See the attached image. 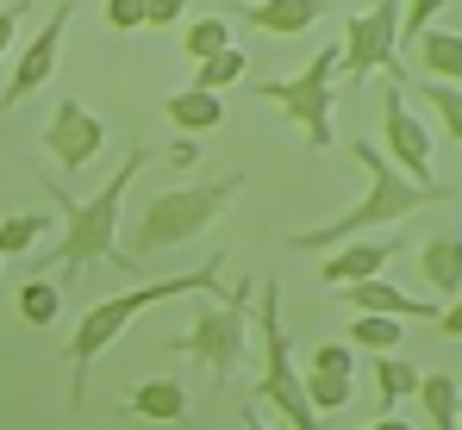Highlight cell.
<instances>
[{
    "instance_id": "10",
    "label": "cell",
    "mask_w": 462,
    "mask_h": 430,
    "mask_svg": "<svg viewBox=\"0 0 462 430\" xmlns=\"http://www.w3.org/2000/svg\"><path fill=\"white\" fill-rule=\"evenodd\" d=\"M382 132H387V162H393L406 181H431V132H425V125H419V113L400 100V81H387Z\"/></svg>"
},
{
    "instance_id": "14",
    "label": "cell",
    "mask_w": 462,
    "mask_h": 430,
    "mask_svg": "<svg viewBox=\"0 0 462 430\" xmlns=\"http://www.w3.org/2000/svg\"><path fill=\"white\" fill-rule=\"evenodd\" d=\"M319 19H325V0H256V6H244V25L269 32V38H300Z\"/></svg>"
},
{
    "instance_id": "9",
    "label": "cell",
    "mask_w": 462,
    "mask_h": 430,
    "mask_svg": "<svg viewBox=\"0 0 462 430\" xmlns=\"http://www.w3.org/2000/svg\"><path fill=\"white\" fill-rule=\"evenodd\" d=\"M69 19H76V6H69V0H57V6H51V25H44V32H32V44L19 50L13 81L0 87V106L32 100V94H38V87L57 75V63H63V38H69Z\"/></svg>"
},
{
    "instance_id": "23",
    "label": "cell",
    "mask_w": 462,
    "mask_h": 430,
    "mask_svg": "<svg viewBox=\"0 0 462 430\" xmlns=\"http://www.w3.org/2000/svg\"><path fill=\"white\" fill-rule=\"evenodd\" d=\"M19 318H25V325H57V318H63V287L32 275V281L19 287Z\"/></svg>"
},
{
    "instance_id": "18",
    "label": "cell",
    "mask_w": 462,
    "mask_h": 430,
    "mask_svg": "<svg viewBox=\"0 0 462 430\" xmlns=\"http://www.w3.org/2000/svg\"><path fill=\"white\" fill-rule=\"evenodd\" d=\"M419 63H425L431 81L462 87V32H425V38H419Z\"/></svg>"
},
{
    "instance_id": "5",
    "label": "cell",
    "mask_w": 462,
    "mask_h": 430,
    "mask_svg": "<svg viewBox=\"0 0 462 430\" xmlns=\"http://www.w3.org/2000/svg\"><path fill=\"white\" fill-rule=\"evenodd\" d=\"M256 337H263V380L250 393V406H275L288 430H325L307 399V380L294 368V331L282 325V281H256Z\"/></svg>"
},
{
    "instance_id": "24",
    "label": "cell",
    "mask_w": 462,
    "mask_h": 430,
    "mask_svg": "<svg viewBox=\"0 0 462 430\" xmlns=\"http://www.w3.org/2000/svg\"><path fill=\"white\" fill-rule=\"evenodd\" d=\"M419 94H425V106L438 113V125H444V138L462 143V87H450V81H412Z\"/></svg>"
},
{
    "instance_id": "31",
    "label": "cell",
    "mask_w": 462,
    "mask_h": 430,
    "mask_svg": "<svg viewBox=\"0 0 462 430\" xmlns=\"http://www.w3.org/2000/svg\"><path fill=\"white\" fill-rule=\"evenodd\" d=\"M32 6H38V0H6V6H0V57L13 50V32L25 25V13H32Z\"/></svg>"
},
{
    "instance_id": "19",
    "label": "cell",
    "mask_w": 462,
    "mask_h": 430,
    "mask_svg": "<svg viewBox=\"0 0 462 430\" xmlns=\"http://www.w3.org/2000/svg\"><path fill=\"white\" fill-rule=\"evenodd\" d=\"M419 387H425V374H419L412 361L400 356V350L375 361V399H382V412H393V406H400L406 393H419Z\"/></svg>"
},
{
    "instance_id": "12",
    "label": "cell",
    "mask_w": 462,
    "mask_h": 430,
    "mask_svg": "<svg viewBox=\"0 0 462 430\" xmlns=\"http://www.w3.org/2000/svg\"><path fill=\"white\" fill-rule=\"evenodd\" d=\"M350 312H382L400 325H438V299H419V293H400L393 281H356L350 287Z\"/></svg>"
},
{
    "instance_id": "36",
    "label": "cell",
    "mask_w": 462,
    "mask_h": 430,
    "mask_svg": "<svg viewBox=\"0 0 462 430\" xmlns=\"http://www.w3.org/2000/svg\"><path fill=\"white\" fill-rule=\"evenodd\" d=\"M369 430H412V425H406V418H375Z\"/></svg>"
},
{
    "instance_id": "35",
    "label": "cell",
    "mask_w": 462,
    "mask_h": 430,
    "mask_svg": "<svg viewBox=\"0 0 462 430\" xmlns=\"http://www.w3.org/2000/svg\"><path fill=\"white\" fill-rule=\"evenodd\" d=\"M244 430H288V425H269V418H263L256 406H244Z\"/></svg>"
},
{
    "instance_id": "21",
    "label": "cell",
    "mask_w": 462,
    "mask_h": 430,
    "mask_svg": "<svg viewBox=\"0 0 462 430\" xmlns=\"http://www.w3.org/2000/svg\"><path fill=\"white\" fill-rule=\"evenodd\" d=\"M181 50H188L194 63H213V57H226V50H231V19H219V13H200V19L181 32Z\"/></svg>"
},
{
    "instance_id": "22",
    "label": "cell",
    "mask_w": 462,
    "mask_h": 430,
    "mask_svg": "<svg viewBox=\"0 0 462 430\" xmlns=\"http://www.w3.org/2000/svg\"><path fill=\"white\" fill-rule=\"evenodd\" d=\"M350 343H356V350H375V356H393V350H400V318L350 312Z\"/></svg>"
},
{
    "instance_id": "28",
    "label": "cell",
    "mask_w": 462,
    "mask_h": 430,
    "mask_svg": "<svg viewBox=\"0 0 462 430\" xmlns=\"http://www.w3.org/2000/svg\"><path fill=\"white\" fill-rule=\"evenodd\" d=\"M444 6H450V0H406V13H400V44H406V38H425Z\"/></svg>"
},
{
    "instance_id": "27",
    "label": "cell",
    "mask_w": 462,
    "mask_h": 430,
    "mask_svg": "<svg viewBox=\"0 0 462 430\" xmlns=\"http://www.w3.org/2000/svg\"><path fill=\"white\" fill-rule=\"evenodd\" d=\"M307 399H312L319 418L325 412H344L350 406V374H307Z\"/></svg>"
},
{
    "instance_id": "8",
    "label": "cell",
    "mask_w": 462,
    "mask_h": 430,
    "mask_svg": "<svg viewBox=\"0 0 462 430\" xmlns=\"http://www.w3.org/2000/svg\"><path fill=\"white\" fill-rule=\"evenodd\" d=\"M400 13H406V0H375L369 13H350V25H344L337 87H350V94H356L369 75L406 81V63H400Z\"/></svg>"
},
{
    "instance_id": "1",
    "label": "cell",
    "mask_w": 462,
    "mask_h": 430,
    "mask_svg": "<svg viewBox=\"0 0 462 430\" xmlns=\"http://www.w3.org/2000/svg\"><path fill=\"white\" fill-rule=\"evenodd\" d=\"M219 275H226V262H219V256H207V262H200V269H188V275H162V281L125 287V293H113V299H94V306L81 312L76 337H69V368H76V380H69V406H88V374H94L100 350H113V343L125 337V325H132L144 306L181 299V293H219Z\"/></svg>"
},
{
    "instance_id": "30",
    "label": "cell",
    "mask_w": 462,
    "mask_h": 430,
    "mask_svg": "<svg viewBox=\"0 0 462 430\" xmlns=\"http://www.w3.org/2000/svg\"><path fill=\"white\" fill-rule=\"evenodd\" d=\"M356 361V343H319L312 350V374H350Z\"/></svg>"
},
{
    "instance_id": "33",
    "label": "cell",
    "mask_w": 462,
    "mask_h": 430,
    "mask_svg": "<svg viewBox=\"0 0 462 430\" xmlns=\"http://www.w3.org/2000/svg\"><path fill=\"white\" fill-rule=\"evenodd\" d=\"M188 13V0H151V25H175Z\"/></svg>"
},
{
    "instance_id": "7",
    "label": "cell",
    "mask_w": 462,
    "mask_h": 430,
    "mask_svg": "<svg viewBox=\"0 0 462 430\" xmlns=\"http://www.w3.org/2000/svg\"><path fill=\"white\" fill-rule=\"evenodd\" d=\"M244 331H250V281L231 287L226 306H200L194 325H181L169 337V350L175 356H194L207 368V380L219 387V380H231V368L244 361Z\"/></svg>"
},
{
    "instance_id": "3",
    "label": "cell",
    "mask_w": 462,
    "mask_h": 430,
    "mask_svg": "<svg viewBox=\"0 0 462 430\" xmlns=\"http://www.w3.org/2000/svg\"><path fill=\"white\" fill-rule=\"evenodd\" d=\"M350 156H356V162H363V175H369L363 200H356V206H350L344 218H331V224L294 231V250H337V243H350L356 231H375V224H406V218L419 213V206H438V200H450V188H444V181H400V169L387 162L375 143L350 138Z\"/></svg>"
},
{
    "instance_id": "17",
    "label": "cell",
    "mask_w": 462,
    "mask_h": 430,
    "mask_svg": "<svg viewBox=\"0 0 462 430\" xmlns=\"http://www.w3.org/2000/svg\"><path fill=\"white\" fill-rule=\"evenodd\" d=\"M419 269H425V281L431 293H444V299H462V237H431L425 243V256H419Z\"/></svg>"
},
{
    "instance_id": "32",
    "label": "cell",
    "mask_w": 462,
    "mask_h": 430,
    "mask_svg": "<svg viewBox=\"0 0 462 430\" xmlns=\"http://www.w3.org/2000/svg\"><path fill=\"white\" fill-rule=\"evenodd\" d=\"M162 156H169L175 169H188V162L200 156V138H175V143H169V150H162Z\"/></svg>"
},
{
    "instance_id": "37",
    "label": "cell",
    "mask_w": 462,
    "mask_h": 430,
    "mask_svg": "<svg viewBox=\"0 0 462 430\" xmlns=\"http://www.w3.org/2000/svg\"><path fill=\"white\" fill-rule=\"evenodd\" d=\"M0 262H6V256H0Z\"/></svg>"
},
{
    "instance_id": "29",
    "label": "cell",
    "mask_w": 462,
    "mask_h": 430,
    "mask_svg": "<svg viewBox=\"0 0 462 430\" xmlns=\"http://www.w3.org/2000/svg\"><path fill=\"white\" fill-rule=\"evenodd\" d=\"M106 25L113 32H144L151 25V0H106Z\"/></svg>"
},
{
    "instance_id": "34",
    "label": "cell",
    "mask_w": 462,
    "mask_h": 430,
    "mask_svg": "<svg viewBox=\"0 0 462 430\" xmlns=\"http://www.w3.org/2000/svg\"><path fill=\"white\" fill-rule=\"evenodd\" d=\"M438 331H444V337H462V299H450V306H444V318H438Z\"/></svg>"
},
{
    "instance_id": "15",
    "label": "cell",
    "mask_w": 462,
    "mask_h": 430,
    "mask_svg": "<svg viewBox=\"0 0 462 430\" xmlns=\"http://www.w3.org/2000/svg\"><path fill=\"white\" fill-rule=\"evenodd\" d=\"M162 113H169V125H175L181 138H207V132L226 125V100L207 94V87H181V94H169Z\"/></svg>"
},
{
    "instance_id": "6",
    "label": "cell",
    "mask_w": 462,
    "mask_h": 430,
    "mask_svg": "<svg viewBox=\"0 0 462 430\" xmlns=\"http://www.w3.org/2000/svg\"><path fill=\"white\" fill-rule=\"evenodd\" d=\"M337 63H344V44H325L319 57H312L300 75H282V81H244L250 94H263V100H275L300 132H307L312 150H331V106H337Z\"/></svg>"
},
{
    "instance_id": "16",
    "label": "cell",
    "mask_w": 462,
    "mask_h": 430,
    "mask_svg": "<svg viewBox=\"0 0 462 430\" xmlns=\"http://www.w3.org/2000/svg\"><path fill=\"white\" fill-rule=\"evenodd\" d=\"M125 412L132 418H151V425H181L188 418V387L181 380H138L132 387V399H125Z\"/></svg>"
},
{
    "instance_id": "2",
    "label": "cell",
    "mask_w": 462,
    "mask_h": 430,
    "mask_svg": "<svg viewBox=\"0 0 462 430\" xmlns=\"http://www.w3.org/2000/svg\"><path fill=\"white\" fill-rule=\"evenodd\" d=\"M151 162V150H132L125 162H119V175L113 181H100V194L94 200H69V188L63 181H44L51 188V200H57V213H63V237H57V250L38 262V275L57 262V269H94V262H119V269H132V256L119 250V206H125V188L138 181V169Z\"/></svg>"
},
{
    "instance_id": "20",
    "label": "cell",
    "mask_w": 462,
    "mask_h": 430,
    "mask_svg": "<svg viewBox=\"0 0 462 430\" xmlns=\"http://www.w3.org/2000/svg\"><path fill=\"white\" fill-rule=\"evenodd\" d=\"M425 412H431V430H462V387L457 374H425Z\"/></svg>"
},
{
    "instance_id": "26",
    "label": "cell",
    "mask_w": 462,
    "mask_h": 430,
    "mask_svg": "<svg viewBox=\"0 0 462 430\" xmlns=\"http://www.w3.org/2000/svg\"><path fill=\"white\" fill-rule=\"evenodd\" d=\"M44 231H51V224H44L38 213H6V218H0V256H19V250H32Z\"/></svg>"
},
{
    "instance_id": "13",
    "label": "cell",
    "mask_w": 462,
    "mask_h": 430,
    "mask_svg": "<svg viewBox=\"0 0 462 430\" xmlns=\"http://www.w3.org/2000/svg\"><path fill=\"white\" fill-rule=\"evenodd\" d=\"M393 250H400V237H382V243H363V237H350V243H337V250L325 256V281H337V287L382 281V269L393 262Z\"/></svg>"
},
{
    "instance_id": "4",
    "label": "cell",
    "mask_w": 462,
    "mask_h": 430,
    "mask_svg": "<svg viewBox=\"0 0 462 430\" xmlns=\"http://www.w3.org/2000/svg\"><path fill=\"white\" fill-rule=\"evenodd\" d=\"M237 194H244V175L237 169L231 175H213V181H188V188L151 194L138 206V218H132V256H162L175 243H194Z\"/></svg>"
},
{
    "instance_id": "25",
    "label": "cell",
    "mask_w": 462,
    "mask_h": 430,
    "mask_svg": "<svg viewBox=\"0 0 462 430\" xmlns=\"http://www.w3.org/2000/svg\"><path fill=\"white\" fill-rule=\"evenodd\" d=\"M237 81H250V57L231 44L226 57H213V63H200V81L194 87H207V94H226V87H237Z\"/></svg>"
},
{
    "instance_id": "11",
    "label": "cell",
    "mask_w": 462,
    "mask_h": 430,
    "mask_svg": "<svg viewBox=\"0 0 462 430\" xmlns=\"http://www.w3.org/2000/svg\"><path fill=\"white\" fill-rule=\"evenodd\" d=\"M44 143H51V156L76 175V169H88V162L100 156V143H106V119L88 113L81 100H57L51 125H44Z\"/></svg>"
}]
</instances>
